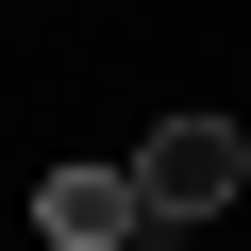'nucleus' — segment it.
Wrapping results in <instances>:
<instances>
[{
	"label": "nucleus",
	"mask_w": 251,
	"mask_h": 251,
	"mask_svg": "<svg viewBox=\"0 0 251 251\" xmlns=\"http://www.w3.org/2000/svg\"><path fill=\"white\" fill-rule=\"evenodd\" d=\"M151 218H168V201H151L134 151H67V168L34 184V234H50V251H134Z\"/></svg>",
	"instance_id": "f257e3e1"
},
{
	"label": "nucleus",
	"mask_w": 251,
	"mask_h": 251,
	"mask_svg": "<svg viewBox=\"0 0 251 251\" xmlns=\"http://www.w3.org/2000/svg\"><path fill=\"white\" fill-rule=\"evenodd\" d=\"M134 168H151V201H168V218H218V201L251 184V134H234V117H168Z\"/></svg>",
	"instance_id": "f03ea898"
}]
</instances>
